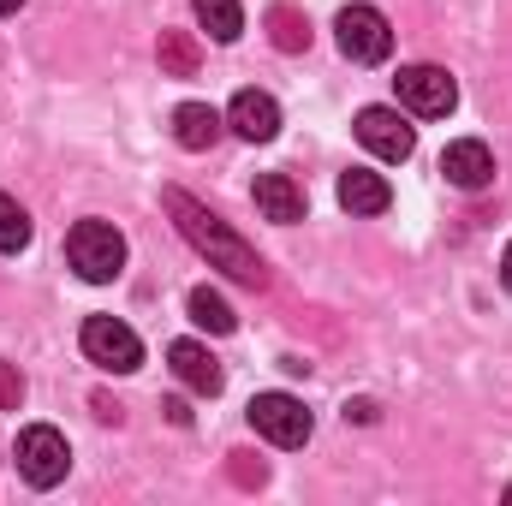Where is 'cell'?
<instances>
[{"label": "cell", "instance_id": "18", "mask_svg": "<svg viewBox=\"0 0 512 506\" xmlns=\"http://www.w3.org/2000/svg\"><path fill=\"white\" fill-rule=\"evenodd\" d=\"M155 54H161V72H173V78H191L197 60H203L197 42H191V30H161V48Z\"/></svg>", "mask_w": 512, "mask_h": 506}, {"label": "cell", "instance_id": "9", "mask_svg": "<svg viewBox=\"0 0 512 506\" xmlns=\"http://www.w3.org/2000/svg\"><path fill=\"white\" fill-rule=\"evenodd\" d=\"M441 173H447V185H459V191H483V185L495 179V155H489L483 137H459V143L441 149Z\"/></svg>", "mask_w": 512, "mask_h": 506}, {"label": "cell", "instance_id": "5", "mask_svg": "<svg viewBox=\"0 0 512 506\" xmlns=\"http://www.w3.org/2000/svg\"><path fill=\"white\" fill-rule=\"evenodd\" d=\"M393 90H399V108L417 120H447L459 108V84L447 66H399Z\"/></svg>", "mask_w": 512, "mask_h": 506}, {"label": "cell", "instance_id": "10", "mask_svg": "<svg viewBox=\"0 0 512 506\" xmlns=\"http://www.w3.org/2000/svg\"><path fill=\"white\" fill-rule=\"evenodd\" d=\"M167 364H173V376L185 381L191 393H221V381H227V370H221V358L203 346V340H173L167 346Z\"/></svg>", "mask_w": 512, "mask_h": 506}, {"label": "cell", "instance_id": "19", "mask_svg": "<svg viewBox=\"0 0 512 506\" xmlns=\"http://www.w3.org/2000/svg\"><path fill=\"white\" fill-rule=\"evenodd\" d=\"M24 245H30V209H24L18 197H6V191H0V251L18 256Z\"/></svg>", "mask_w": 512, "mask_h": 506}, {"label": "cell", "instance_id": "15", "mask_svg": "<svg viewBox=\"0 0 512 506\" xmlns=\"http://www.w3.org/2000/svg\"><path fill=\"white\" fill-rule=\"evenodd\" d=\"M268 42L280 54H304L310 48V18L298 6H268Z\"/></svg>", "mask_w": 512, "mask_h": 506}, {"label": "cell", "instance_id": "11", "mask_svg": "<svg viewBox=\"0 0 512 506\" xmlns=\"http://www.w3.org/2000/svg\"><path fill=\"white\" fill-rule=\"evenodd\" d=\"M227 126L239 131L245 143H274V131H280V102H274L268 90H239L233 108H227Z\"/></svg>", "mask_w": 512, "mask_h": 506}, {"label": "cell", "instance_id": "14", "mask_svg": "<svg viewBox=\"0 0 512 506\" xmlns=\"http://www.w3.org/2000/svg\"><path fill=\"white\" fill-rule=\"evenodd\" d=\"M173 137H179V149H209L221 137V114L209 102H179L173 108Z\"/></svg>", "mask_w": 512, "mask_h": 506}, {"label": "cell", "instance_id": "2", "mask_svg": "<svg viewBox=\"0 0 512 506\" xmlns=\"http://www.w3.org/2000/svg\"><path fill=\"white\" fill-rule=\"evenodd\" d=\"M66 262L78 268V280L108 286V280H120V268H126V233H120L114 221H78V227L66 233Z\"/></svg>", "mask_w": 512, "mask_h": 506}, {"label": "cell", "instance_id": "4", "mask_svg": "<svg viewBox=\"0 0 512 506\" xmlns=\"http://www.w3.org/2000/svg\"><path fill=\"white\" fill-rule=\"evenodd\" d=\"M334 36H340V54L352 60V66H382L387 54H393V24H387L382 6H346L340 18H334Z\"/></svg>", "mask_w": 512, "mask_h": 506}, {"label": "cell", "instance_id": "13", "mask_svg": "<svg viewBox=\"0 0 512 506\" xmlns=\"http://www.w3.org/2000/svg\"><path fill=\"white\" fill-rule=\"evenodd\" d=\"M387 203H393V185H387L376 167H346V173H340V209H352V215H382Z\"/></svg>", "mask_w": 512, "mask_h": 506}, {"label": "cell", "instance_id": "16", "mask_svg": "<svg viewBox=\"0 0 512 506\" xmlns=\"http://www.w3.org/2000/svg\"><path fill=\"white\" fill-rule=\"evenodd\" d=\"M185 310H191V322H197V328H209V334H233V328H239L233 304H227L215 286H197V292L185 298Z\"/></svg>", "mask_w": 512, "mask_h": 506}, {"label": "cell", "instance_id": "17", "mask_svg": "<svg viewBox=\"0 0 512 506\" xmlns=\"http://www.w3.org/2000/svg\"><path fill=\"white\" fill-rule=\"evenodd\" d=\"M191 12H197V24L215 42H239V30H245V6L239 0H191Z\"/></svg>", "mask_w": 512, "mask_h": 506}, {"label": "cell", "instance_id": "22", "mask_svg": "<svg viewBox=\"0 0 512 506\" xmlns=\"http://www.w3.org/2000/svg\"><path fill=\"white\" fill-rule=\"evenodd\" d=\"M501 286H507V292H512V245H507V251H501Z\"/></svg>", "mask_w": 512, "mask_h": 506}, {"label": "cell", "instance_id": "1", "mask_svg": "<svg viewBox=\"0 0 512 506\" xmlns=\"http://www.w3.org/2000/svg\"><path fill=\"white\" fill-rule=\"evenodd\" d=\"M161 203H167L173 227L185 233V245H191L197 256H209V268L233 274L239 286H268V262H262V256H256L251 245H245V239H239V233L215 215V209H203V203H197L191 191H179V185H173Z\"/></svg>", "mask_w": 512, "mask_h": 506}, {"label": "cell", "instance_id": "20", "mask_svg": "<svg viewBox=\"0 0 512 506\" xmlns=\"http://www.w3.org/2000/svg\"><path fill=\"white\" fill-rule=\"evenodd\" d=\"M18 405H24V376H18V364L0 358V411H18Z\"/></svg>", "mask_w": 512, "mask_h": 506}, {"label": "cell", "instance_id": "23", "mask_svg": "<svg viewBox=\"0 0 512 506\" xmlns=\"http://www.w3.org/2000/svg\"><path fill=\"white\" fill-rule=\"evenodd\" d=\"M18 6H24V0H0V12H18Z\"/></svg>", "mask_w": 512, "mask_h": 506}, {"label": "cell", "instance_id": "8", "mask_svg": "<svg viewBox=\"0 0 512 506\" xmlns=\"http://www.w3.org/2000/svg\"><path fill=\"white\" fill-rule=\"evenodd\" d=\"M358 143H364L370 155H382V161H411L417 131L405 126L399 108H364V114H358Z\"/></svg>", "mask_w": 512, "mask_h": 506}, {"label": "cell", "instance_id": "6", "mask_svg": "<svg viewBox=\"0 0 512 506\" xmlns=\"http://www.w3.org/2000/svg\"><path fill=\"white\" fill-rule=\"evenodd\" d=\"M78 340H84V358L102 364V370H114V376H131L143 364V340L131 334L120 316H90Z\"/></svg>", "mask_w": 512, "mask_h": 506}, {"label": "cell", "instance_id": "3", "mask_svg": "<svg viewBox=\"0 0 512 506\" xmlns=\"http://www.w3.org/2000/svg\"><path fill=\"white\" fill-rule=\"evenodd\" d=\"M12 459H18V477H24L30 489H54V483H66V471H72V447H66V435H60L54 423L18 429Z\"/></svg>", "mask_w": 512, "mask_h": 506}, {"label": "cell", "instance_id": "7", "mask_svg": "<svg viewBox=\"0 0 512 506\" xmlns=\"http://www.w3.org/2000/svg\"><path fill=\"white\" fill-rule=\"evenodd\" d=\"M251 429L262 441H274V447H304V441H310V411H304V399H292V393H256L251 399Z\"/></svg>", "mask_w": 512, "mask_h": 506}, {"label": "cell", "instance_id": "21", "mask_svg": "<svg viewBox=\"0 0 512 506\" xmlns=\"http://www.w3.org/2000/svg\"><path fill=\"white\" fill-rule=\"evenodd\" d=\"M161 411H167V423H179V429H185V423H191V405H185V399H167V405H161Z\"/></svg>", "mask_w": 512, "mask_h": 506}, {"label": "cell", "instance_id": "24", "mask_svg": "<svg viewBox=\"0 0 512 506\" xmlns=\"http://www.w3.org/2000/svg\"><path fill=\"white\" fill-rule=\"evenodd\" d=\"M507 501H512V489H507Z\"/></svg>", "mask_w": 512, "mask_h": 506}, {"label": "cell", "instance_id": "12", "mask_svg": "<svg viewBox=\"0 0 512 506\" xmlns=\"http://www.w3.org/2000/svg\"><path fill=\"white\" fill-rule=\"evenodd\" d=\"M251 197H256V209H262L268 221H280V227L304 221V191H298V179H292V173H256Z\"/></svg>", "mask_w": 512, "mask_h": 506}]
</instances>
